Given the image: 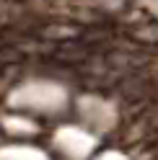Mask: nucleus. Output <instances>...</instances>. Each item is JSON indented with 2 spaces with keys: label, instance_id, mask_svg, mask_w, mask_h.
I'll return each mask as SVG.
<instances>
[{
  "label": "nucleus",
  "instance_id": "nucleus-1",
  "mask_svg": "<svg viewBox=\"0 0 158 160\" xmlns=\"http://www.w3.org/2000/svg\"><path fill=\"white\" fill-rule=\"evenodd\" d=\"M124 39L137 44V47L155 49L158 47V18L155 16H143V18L130 21L124 26Z\"/></svg>",
  "mask_w": 158,
  "mask_h": 160
},
{
  "label": "nucleus",
  "instance_id": "nucleus-5",
  "mask_svg": "<svg viewBox=\"0 0 158 160\" xmlns=\"http://www.w3.org/2000/svg\"><path fill=\"white\" fill-rule=\"evenodd\" d=\"M13 3H18V0H13Z\"/></svg>",
  "mask_w": 158,
  "mask_h": 160
},
{
  "label": "nucleus",
  "instance_id": "nucleus-3",
  "mask_svg": "<svg viewBox=\"0 0 158 160\" xmlns=\"http://www.w3.org/2000/svg\"><path fill=\"white\" fill-rule=\"evenodd\" d=\"M86 5L104 16H119L132 5V0H86Z\"/></svg>",
  "mask_w": 158,
  "mask_h": 160
},
{
  "label": "nucleus",
  "instance_id": "nucleus-2",
  "mask_svg": "<svg viewBox=\"0 0 158 160\" xmlns=\"http://www.w3.org/2000/svg\"><path fill=\"white\" fill-rule=\"evenodd\" d=\"M86 28L81 23L73 21H47L36 28V36L44 42H55V44H65V42H78L83 36Z\"/></svg>",
  "mask_w": 158,
  "mask_h": 160
},
{
  "label": "nucleus",
  "instance_id": "nucleus-4",
  "mask_svg": "<svg viewBox=\"0 0 158 160\" xmlns=\"http://www.w3.org/2000/svg\"><path fill=\"white\" fill-rule=\"evenodd\" d=\"M153 96H155V98H158V83H155V85H153Z\"/></svg>",
  "mask_w": 158,
  "mask_h": 160
}]
</instances>
